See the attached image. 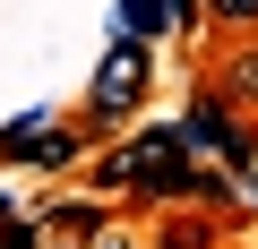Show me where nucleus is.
<instances>
[{
    "label": "nucleus",
    "instance_id": "1",
    "mask_svg": "<svg viewBox=\"0 0 258 249\" xmlns=\"http://www.w3.org/2000/svg\"><path fill=\"white\" fill-rule=\"evenodd\" d=\"M147 95H155V52H147L138 35H112L103 69H95V86H86V120H95V129H120V120L147 112Z\"/></svg>",
    "mask_w": 258,
    "mask_h": 249
},
{
    "label": "nucleus",
    "instance_id": "2",
    "mask_svg": "<svg viewBox=\"0 0 258 249\" xmlns=\"http://www.w3.org/2000/svg\"><path fill=\"white\" fill-rule=\"evenodd\" d=\"M172 129H181V155H198V163H241L249 155V138H241V120H232V103L224 95H198L189 103V120H172Z\"/></svg>",
    "mask_w": 258,
    "mask_h": 249
},
{
    "label": "nucleus",
    "instance_id": "3",
    "mask_svg": "<svg viewBox=\"0 0 258 249\" xmlns=\"http://www.w3.org/2000/svg\"><path fill=\"white\" fill-rule=\"evenodd\" d=\"M35 232H43V240H95V232H103V206H95V198H52V206L35 215Z\"/></svg>",
    "mask_w": 258,
    "mask_h": 249
},
{
    "label": "nucleus",
    "instance_id": "4",
    "mask_svg": "<svg viewBox=\"0 0 258 249\" xmlns=\"http://www.w3.org/2000/svg\"><path fill=\"white\" fill-rule=\"evenodd\" d=\"M120 35H138V43H164V35H172L164 0H120Z\"/></svg>",
    "mask_w": 258,
    "mask_h": 249
},
{
    "label": "nucleus",
    "instance_id": "5",
    "mask_svg": "<svg viewBox=\"0 0 258 249\" xmlns=\"http://www.w3.org/2000/svg\"><path fill=\"white\" fill-rule=\"evenodd\" d=\"M215 95L241 112V103H258V52H241V60H224V77H215Z\"/></svg>",
    "mask_w": 258,
    "mask_h": 249
},
{
    "label": "nucleus",
    "instance_id": "6",
    "mask_svg": "<svg viewBox=\"0 0 258 249\" xmlns=\"http://www.w3.org/2000/svg\"><path fill=\"white\" fill-rule=\"evenodd\" d=\"M26 155H35L43 172H69V163H78V138H69V129H43V138H35Z\"/></svg>",
    "mask_w": 258,
    "mask_h": 249
},
{
    "label": "nucleus",
    "instance_id": "7",
    "mask_svg": "<svg viewBox=\"0 0 258 249\" xmlns=\"http://www.w3.org/2000/svg\"><path fill=\"white\" fill-rule=\"evenodd\" d=\"M43 129H52V112H18L9 129H0V155H26V146H35Z\"/></svg>",
    "mask_w": 258,
    "mask_h": 249
},
{
    "label": "nucleus",
    "instance_id": "8",
    "mask_svg": "<svg viewBox=\"0 0 258 249\" xmlns=\"http://www.w3.org/2000/svg\"><path fill=\"white\" fill-rule=\"evenodd\" d=\"M215 26H258V0H207Z\"/></svg>",
    "mask_w": 258,
    "mask_h": 249
},
{
    "label": "nucleus",
    "instance_id": "9",
    "mask_svg": "<svg viewBox=\"0 0 258 249\" xmlns=\"http://www.w3.org/2000/svg\"><path fill=\"white\" fill-rule=\"evenodd\" d=\"M0 249H43V232H35V223H18V215H9V223H0Z\"/></svg>",
    "mask_w": 258,
    "mask_h": 249
},
{
    "label": "nucleus",
    "instance_id": "10",
    "mask_svg": "<svg viewBox=\"0 0 258 249\" xmlns=\"http://www.w3.org/2000/svg\"><path fill=\"white\" fill-rule=\"evenodd\" d=\"M198 9H207V0H164V18H172V35H189V26H198Z\"/></svg>",
    "mask_w": 258,
    "mask_h": 249
},
{
    "label": "nucleus",
    "instance_id": "11",
    "mask_svg": "<svg viewBox=\"0 0 258 249\" xmlns=\"http://www.w3.org/2000/svg\"><path fill=\"white\" fill-rule=\"evenodd\" d=\"M164 249H207V223H172V232H164Z\"/></svg>",
    "mask_w": 258,
    "mask_h": 249
},
{
    "label": "nucleus",
    "instance_id": "12",
    "mask_svg": "<svg viewBox=\"0 0 258 249\" xmlns=\"http://www.w3.org/2000/svg\"><path fill=\"white\" fill-rule=\"evenodd\" d=\"M9 215H18V198H9V189H0V223H9Z\"/></svg>",
    "mask_w": 258,
    "mask_h": 249
},
{
    "label": "nucleus",
    "instance_id": "13",
    "mask_svg": "<svg viewBox=\"0 0 258 249\" xmlns=\"http://www.w3.org/2000/svg\"><path fill=\"white\" fill-rule=\"evenodd\" d=\"M60 249H78V240H60Z\"/></svg>",
    "mask_w": 258,
    "mask_h": 249
}]
</instances>
